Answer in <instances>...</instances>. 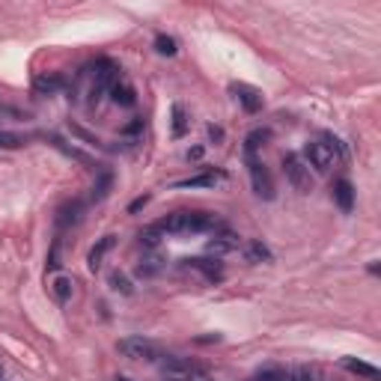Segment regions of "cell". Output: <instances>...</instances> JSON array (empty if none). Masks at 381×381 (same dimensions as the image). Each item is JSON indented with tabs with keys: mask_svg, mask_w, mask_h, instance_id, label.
Masks as SVG:
<instances>
[{
	"mask_svg": "<svg viewBox=\"0 0 381 381\" xmlns=\"http://www.w3.org/2000/svg\"><path fill=\"white\" fill-rule=\"evenodd\" d=\"M155 226L164 235H197V232L224 230L221 217H217L215 212H173V215L161 217Z\"/></svg>",
	"mask_w": 381,
	"mask_h": 381,
	"instance_id": "cell-1",
	"label": "cell"
},
{
	"mask_svg": "<svg viewBox=\"0 0 381 381\" xmlns=\"http://www.w3.org/2000/svg\"><path fill=\"white\" fill-rule=\"evenodd\" d=\"M304 161H307V167H316L319 173H328L331 167H337V164L346 161V149H342L340 138L325 134V138H319V140H307Z\"/></svg>",
	"mask_w": 381,
	"mask_h": 381,
	"instance_id": "cell-2",
	"label": "cell"
},
{
	"mask_svg": "<svg viewBox=\"0 0 381 381\" xmlns=\"http://www.w3.org/2000/svg\"><path fill=\"white\" fill-rule=\"evenodd\" d=\"M158 373L164 381H212V375L199 364H194L188 358H176V355H161Z\"/></svg>",
	"mask_w": 381,
	"mask_h": 381,
	"instance_id": "cell-3",
	"label": "cell"
},
{
	"mask_svg": "<svg viewBox=\"0 0 381 381\" xmlns=\"http://www.w3.org/2000/svg\"><path fill=\"white\" fill-rule=\"evenodd\" d=\"M116 63L113 60H107V57H102V60H96L93 66H89V72H84V75L89 78V89H87V96H89V105H98L102 102V96L111 89V84L116 80Z\"/></svg>",
	"mask_w": 381,
	"mask_h": 381,
	"instance_id": "cell-4",
	"label": "cell"
},
{
	"mask_svg": "<svg viewBox=\"0 0 381 381\" xmlns=\"http://www.w3.org/2000/svg\"><path fill=\"white\" fill-rule=\"evenodd\" d=\"M116 351L129 360H143V364H158L161 360V349L155 346L152 340H143V337H125L116 342Z\"/></svg>",
	"mask_w": 381,
	"mask_h": 381,
	"instance_id": "cell-5",
	"label": "cell"
},
{
	"mask_svg": "<svg viewBox=\"0 0 381 381\" xmlns=\"http://www.w3.org/2000/svg\"><path fill=\"white\" fill-rule=\"evenodd\" d=\"M280 164H283V173L289 179V185H292L298 194H310V190H313V176H310V167H307V161L301 155L286 152Z\"/></svg>",
	"mask_w": 381,
	"mask_h": 381,
	"instance_id": "cell-6",
	"label": "cell"
},
{
	"mask_svg": "<svg viewBox=\"0 0 381 381\" xmlns=\"http://www.w3.org/2000/svg\"><path fill=\"white\" fill-rule=\"evenodd\" d=\"M248 170H250L253 194H257L259 199H274V179H271L268 167L262 164L257 155H248Z\"/></svg>",
	"mask_w": 381,
	"mask_h": 381,
	"instance_id": "cell-7",
	"label": "cell"
},
{
	"mask_svg": "<svg viewBox=\"0 0 381 381\" xmlns=\"http://www.w3.org/2000/svg\"><path fill=\"white\" fill-rule=\"evenodd\" d=\"M182 268L197 271V274L203 277L206 283H221V280H224V265H221L217 259H199V257H194V259H182Z\"/></svg>",
	"mask_w": 381,
	"mask_h": 381,
	"instance_id": "cell-8",
	"label": "cell"
},
{
	"mask_svg": "<svg viewBox=\"0 0 381 381\" xmlns=\"http://www.w3.org/2000/svg\"><path fill=\"white\" fill-rule=\"evenodd\" d=\"M239 235H232L230 230H221V232H215L212 239L206 241V253H212V257H224V253H232V250H239Z\"/></svg>",
	"mask_w": 381,
	"mask_h": 381,
	"instance_id": "cell-9",
	"label": "cell"
},
{
	"mask_svg": "<svg viewBox=\"0 0 381 381\" xmlns=\"http://www.w3.org/2000/svg\"><path fill=\"white\" fill-rule=\"evenodd\" d=\"M107 93H111L113 105H120V107H134V105H138V93H134L131 80H129V78H122V75L113 80Z\"/></svg>",
	"mask_w": 381,
	"mask_h": 381,
	"instance_id": "cell-10",
	"label": "cell"
},
{
	"mask_svg": "<svg viewBox=\"0 0 381 381\" xmlns=\"http://www.w3.org/2000/svg\"><path fill=\"white\" fill-rule=\"evenodd\" d=\"M230 93L239 98L241 107L248 113H257L262 107V93H259V89H253V87H248V84H230Z\"/></svg>",
	"mask_w": 381,
	"mask_h": 381,
	"instance_id": "cell-11",
	"label": "cell"
},
{
	"mask_svg": "<svg viewBox=\"0 0 381 381\" xmlns=\"http://www.w3.org/2000/svg\"><path fill=\"white\" fill-rule=\"evenodd\" d=\"M331 194H334V203L340 206V212L349 215L351 208H355V188H351L349 179H337L331 188Z\"/></svg>",
	"mask_w": 381,
	"mask_h": 381,
	"instance_id": "cell-12",
	"label": "cell"
},
{
	"mask_svg": "<svg viewBox=\"0 0 381 381\" xmlns=\"http://www.w3.org/2000/svg\"><path fill=\"white\" fill-rule=\"evenodd\" d=\"M342 367H346L351 375H358V378H367V381H381V373H378V367L367 364V360H358V358H346V360H342Z\"/></svg>",
	"mask_w": 381,
	"mask_h": 381,
	"instance_id": "cell-13",
	"label": "cell"
},
{
	"mask_svg": "<svg viewBox=\"0 0 381 381\" xmlns=\"http://www.w3.org/2000/svg\"><path fill=\"white\" fill-rule=\"evenodd\" d=\"M224 179V173H203V176H190V179H182V182H176L173 188L179 190H194V188H215L217 182Z\"/></svg>",
	"mask_w": 381,
	"mask_h": 381,
	"instance_id": "cell-14",
	"label": "cell"
},
{
	"mask_svg": "<svg viewBox=\"0 0 381 381\" xmlns=\"http://www.w3.org/2000/svg\"><path fill=\"white\" fill-rule=\"evenodd\" d=\"M113 248V235H105L102 241L96 244L93 250H89V257H87V265H89V271H98V265H102V259H105V253Z\"/></svg>",
	"mask_w": 381,
	"mask_h": 381,
	"instance_id": "cell-15",
	"label": "cell"
},
{
	"mask_svg": "<svg viewBox=\"0 0 381 381\" xmlns=\"http://www.w3.org/2000/svg\"><path fill=\"white\" fill-rule=\"evenodd\" d=\"M60 87H63V78L60 75H39V78L33 80V89L39 96H54Z\"/></svg>",
	"mask_w": 381,
	"mask_h": 381,
	"instance_id": "cell-16",
	"label": "cell"
},
{
	"mask_svg": "<svg viewBox=\"0 0 381 381\" xmlns=\"http://www.w3.org/2000/svg\"><path fill=\"white\" fill-rule=\"evenodd\" d=\"M51 292L57 295V301H60V304H66L69 298H72V292H75V280H72V277H63V274H60V277H54Z\"/></svg>",
	"mask_w": 381,
	"mask_h": 381,
	"instance_id": "cell-17",
	"label": "cell"
},
{
	"mask_svg": "<svg viewBox=\"0 0 381 381\" xmlns=\"http://www.w3.org/2000/svg\"><path fill=\"white\" fill-rule=\"evenodd\" d=\"M30 111L27 107H18V105H9V102H0V120H12V122H27L30 120Z\"/></svg>",
	"mask_w": 381,
	"mask_h": 381,
	"instance_id": "cell-18",
	"label": "cell"
},
{
	"mask_svg": "<svg viewBox=\"0 0 381 381\" xmlns=\"http://www.w3.org/2000/svg\"><path fill=\"white\" fill-rule=\"evenodd\" d=\"M265 140H271V131H268V129H257V131H250V134H248V140H244V152H248V155H257V149H259V146H265Z\"/></svg>",
	"mask_w": 381,
	"mask_h": 381,
	"instance_id": "cell-19",
	"label": "cell"
},
{
	"mask_svg": "<svg viewBox=\"0 0 381 381\" xmlns=\"http://www.w3.org/2000/svg\"><path fill=\"white\" fill-rule=\"evenodd\" d=\"M173 138H185L188 129H190V120H188V113H185V107L182 105H173Z\"/></svg>",
	"mask_w": 381,
	"mask_h": 381,
	"instance_id": "cell-20",
	"label": "cell"
},
{
	"mask_svg": "<svg viewBox=\"0 0 381 381\" xmlns=\"http://www.w3.org/2000/svg\"><path fill=\"white\" fill-rule=\"evenodd\" d=\"M244 253H248V259H250V262H271V259H274V253H271L262 241H248Z\"/></svg>",
	"mask_w": 381,
	"mask_h": 381,
	"instance_id": "cell-21",
	"label": "cell"
},
{
	"mask_svg": "<svg viewBox=\"0 0 381 381\" xmlns=\"http://www.w3.org/2000/svg\"><path fill=\"white\" fill-rule=\"evenodd\" d=\"M322 373L316 367H295L286 373V381H319Z\"/></svg>",
	"mask_w": 381,
	"mask_h": 381,
	"instance_id": "cell-22",
	"label": "cell"
},
{
	"mask_svg": "<svg viewBox=\"0 0 381 381\" xmlns=\"http://www.w3.org/2000/svg\"><path fill=\"white\" fill-rule=\"evenodd\" d=\"M161 239H164V232H161L155 224L146 226V230H140V235H138V241L143 244V248H149V250H152V248H158Z\"/></svg>",
	"mask_w": 381,
	"mask_h": 381,
	"instance_id": "cell-23",
	"label": "cell"
},
{
	"mask_svg": "<svg viewBox=\"0 0 381 381\" xmlns=\"http://www.w3.org/2000/svg\"><path fill=\"white\" fill-rule=\"evenodd\" d=\"M80 203H72V206H63L60 208V217H57V224L60 226H69V224H78L80 221Z\"/></svg>",
	"mask_w": 381,
	"mask_h": 381,
	"instance_id": "cell-24",
	"label": "cell"
},
{
	"mask_svg": "<svg viewBox=\"0 0 381 381\" xmlns=\"http://www.w3.org/2000/svg\"><path fill=\"white\" fill-rule=\"evenodd\" d=\"M155 51L161 54V57H173V54L179 51L176 48V39H173V36H167V33H158L155 36Z\"/></svg>",
	"mask_w": 381,
	"mask_h": 381,
	"instance_id": "cell-25",
	"label": "cell"
},
{
	"mask_svg": "<svg viewBox=\"0 0 381 381\" xmlns=\"http://www.w3.org/2000/svg\"><path fill=\"white\" fill-rule=\"evenodd\" d=\"M113 185V176L111 173H98V182L93 188V203H102V199L107 197V190H111Z\"/></svg>",
	"mask_w": 381,
	"mask_h": 381,
	"instance_id": "cell-26",
	"label": "cell"
},
{
	"mask_svg": "<svg viewBox=\"0 0 381 381\" xmlns=\"http://www.w3.org/2000/svg\"><path fill=\"white\" fill-rule=\"evenodd\" d=\"M250 381H286V369L283 367H265V369H259Z\"/></svg>",
	"mask_w": 381,
	"mask_h": 381,
	"instance_id": "cell-27",
	"label": "cell"
},
{
	"mask_svg": "<svg viewBox=\"0 0 381 381\" xmlns=\"http://www.w3.org/2000/svg\"><path fill=\"white\" fill-rule=\"evenodd\" d=\"M111 289L113 292H122V295H131V283H129V277L122 274V271H111Z\"/></svg>",
	"mask_w": 381,
	"mask_h": 381,
	"instance_id": "cell-28",
	"label": "cell"
},
{
	"mask_svg": "<svg viewBox=\"0 0 381 381\" xmlns=\"http://www.w3.org/2000/svg\"><path fill=\"white\" fill-rule=\"evenodd\" d=\"M18 146H24V138L9 134V131H0V149H18Z\"/></svg>",
	"mask_w": 381,
	"mask_h": 381,
	"instance_id": "cell-29",
	"label": "cell"
},
{
	"mask_svg": "<svg viewBox=\"0 0 381 381\" xmlns=\"http://www.w3.org/2000/svg\"><path fill=\"white\" fill-rule=\"evenodd\" d=\"M48 271H57L60 268V239H54V244H51V253H48Z\"/></svg>",
	"mask_w": 381,
	"mask_h": 381,
	"instance_id": "cell-30",
	"label": "cell"
},
{
	"mask_svg": "<svg viewBox=\"0 0 381 381\" xmlns=\"http://www.w3.org/2000/svg\"><path fill=\"white\" fill-rule=\"evenodd\" d=\"M158 268H161L158 259H146V262H140V265H138V274H140V277H152Z\"/></svg>",
	"mask_w": 381,
	"mask_h": 381,
	"instance_id": "cell-31",
	"label": "cell"
},
{
	"mask_svg": "<svg viewBox=\"0 0 381 381\" xmlns=\"http://www.w3.org/2000/svg\"><path fill=\"white\" fill-rule=\"evenodd\" d=\"M146 203H149V194H143V197H138V199H134V203L129 206V212H131V215H134V212H140V208L146 206Z\"/></svg>",
	"mask_w": 381,
	"mask_h": 381,
	"instance_id": "cell-32",
	"label": "cell"
},
{
	"mask_svg": "<svg viewBox=\"0 0 381 381\" xmlns=\"http://www.w3.org/2000/svg\"><path fill=\"white\" fill-rule=\"evenodd\" d=\"M197 158H203V146H194V149H188V161H197Z\"/></svg>",
	"mask_w": 381,
	"mask_h": 381,
	"instance_id": "cell-33",
	"label": "cell"
},
{
	"mask_svg": "<svg viewBox=\"0 0 381 381\" xmlns=\"http://www.w3.org/2000/svg\"><path fill=\"white\" fill-rule=\"evenodd\" d=\"M208 138L221 140V138H224V131H221V129H215V125H208Z\"/></svg>",
	"mask_w": 381,
	"mask_h": 381,
	"instance_id": "cell-34",
	"label": "cell"
},
{
	"mask_svg": "<svg viewBox=\"0 0 381 381\" xmlns=\"http://www.w3.org/2000/svg\"><path fill=\"white\" fill-rule=\"evenodd\" d=\"M116 381H131V378H125V375H116Z\"/></svg>",
	"mask_w": 381,
	"mask_h": 381,
	"instance_id": "cell-35",
	"label": "cell"
},
{
	"mask_svg": "<svg viewBox=\"0 0 381 381\" xmlns=\"http://www.w3.org/2000/svg\"><path fill=\"white\" fill-rule=\"evenodd\" d=\"M0 378H3V375H0Z\"/></svg>",
	"mask_w": 381,
	"mask_h": 381,
	"instance_id": "cell-36",
	"label": "cell"
}]
</instances>
